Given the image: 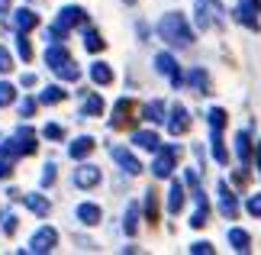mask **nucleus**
Segmentation results:
<instances>
[{"mask_svg":"<svg viewBox=\"0 0 261 255\" xmlns=\"http://www.w3.org/2000/svg\"><path fill=\"white\" fill-rule=\"evenodd\" d=\"M158 36H162L168 45H174V49H184V45L194 42V29H190L187 16L177 13V10H171V13L162 16V23H158Z\"/></svg>","mask_w":261,"mask_h":255,"instance_id":"f257e3e1","label":"nucleus"},{"mask_svg":"<svg viewBox=\"0 0 261 255\" xmlns=\"http://www.w3.org/2000/svg\"><path fill=\"white\" fill-rule=\"evenodd\" d=\"M58 246V233L52 226H42V229H36L33 233V239H29V252H39V255H45V252H52Z\"/></svg>","mask_w":261,"mask_h":255,"instance_id":"f03ea898","label":"nucleus"},{"mask_svg":"<svg viewBox=\"0 0 261 255\" xmlns=\"http://www.w3.org/2000/svg\"><path fill=\"white\" fill-rule=\"evenodd\" d=\"M110 155H113V161L126 171V175H142V161H139L129 149H123V146H110Z\"/></svg>","mask_w":261,"mask_h":255,"instance_id":"7ed1b4c3","label":"nucleus"},{"mask_svg":"<svg viewBox=\"0 0 261 255\" xmlns=\"http://www.w3.org/2000/svg\"><path fill=\"white\" fill-rule=\"evenodd\" d=\"M219 10L216 0H194V23L197 29H210L213 26V13Z\"/></svg>","mask_w":261,"mask_h":255,"instance_id":"20e7f679","label":"nucleus"},{"mask_svg":"<svg viewBox=\"0 0 261 255\" xmlns=\"http://www.w3.org/2000/svg\"><path fill=\"white\" fill-rule=\"evenodd\" d=\"M174 165H177V149L168 146L165 152H158V158H155V165H152V175L155 178H168L174 171Z\"/></svg>","mask_w":261,"mask_h":255,"instance_id":"39448f33","label":"nucleus"},{"mask_svg":"<svg viewBox=\"0 0 261 255\" xmlns=\"http://www.w3.org/2000/svg\"><path fill=\"white\" fill-rule=\"evenodd\" d=\"M155 68H158V75H165L174 87L180 84V68H177V62H174V55L158 52V55H155Z\"/></svg>","mask_w":261,"mask_h":255,"instance_id":"423d86ee","label":"nucleus"},{"mask_svg":"<svg viewBox=\"0 0 261 255\" xmlns=\"http://www.w3.org/2000/svg\"><path fill=\"white\" fill-rule=\"evenodd\" d=\"M10 142H13L16 155H29V152H36V132L29 126H19L13 136H10Z\"/></svg>","mask_w":261,"mask_h":255,"instance_id":"0eeeda50","label":"nucleus"},{"mask_svg":"<svg viewBox=\"0 0 261 255\" xmlns=\"http://www.w3.org/2000/svg\"><path fill=\"white\" fill-rule=\"evenodd\" d=\"M10 26H13L16 33H29V29L39 26V13H33L29 7H23V10H16V13H10Z\"/></svg>","mask_w":261,"mask_h":255,"instance_id":"6e6552de","label":"nucleus"},{"mask_svg":"<svg viewBox=\"0 0 261 255\" xmlns=\"http://www.w3.org/2000/svg\"><path fill=\"white\" fill-rule=\"evenodd\" d=\"M168 113H171V117L165 120V126H168V132H171V136H180V132H184V129L190 126V117H187V110L180 107V104H174L171 110H168Z\"/></svg>","mask_w":261,"mask_h":255,"instance_id":"1a4fd4ad","label":"nucleus"},{"mask_svg":"<svg viewBox=\"0 0 261 255\" xmlns=\"http://www.w3.org/2000/svg\"><path fill=\"white\" fill-rule=\"evenodd\" d=\"M58 26H65V29L87 26V10H81V7H65L62 13H58Z\"/></svg>","mask_w":261,"mask_h":255,"instance_id":"9d476101","label":"nucleus"},{"mask_svg":"<svg viewBox=\"0 0 261 255\" xmlns=\"http://www.w3.org/2000/svg\"><path fill=\"white\" fill-rule=\"evenodd\" d=\"M74 184L77 188H94V184H100V168L97 165H81L74 171Z\"/></svg>","mask_w":261,"mask_h":255,"instance_id":"9b49d317","label":"nucleus"},{"mask_svg":"<svg viewBox=\"0 0 261 255\" xmlns=\"http://www.w3.org/2000/svg\"><path fill=\"white\" fill-rule=\"evenodd\" d=\"M252 136H248L245 129H239L236 132V155H239V161H242V168L248 165V161H252Z\"/></svg>","mask_w":261,"mask_h":255,"instance_id":"f8f14e48","label":"nucleus"},{"mask_svg":"<svg viewBox=\"0 0 261 255\" xmlns=\"http://www.w3.org/2000/svg\"><path fill=\"white\" fill-rule=\"evenodd\" d=\"M158 132H152V129H139V132H133V146L136 149H145V152H158Z\"/></svg>","mask_w":261,"mask_h":255,"instance_id":"ddd939ff","label":"nucleus"},{"mask_svg":"<svg viewBox=\"0 0 261 255\" xmlns=\"http://www.w3.org/2000/svg\"><path fill=\"white\" fill-rule=\"evenodd\" d=\"M45 62H48V68H52V71H58L65 62H71V55H68V49H65V45H58V42H55V45H48Z\"/></svg>","mask_w":261,"mask_h":255,"instance_id":"4468645a","label":"nucleus"},{"mask_svg":"<svg viewBox=\"0 0 261 255\" xmlns=\"http://www.w3.org/2000/svg\"><path fill=\"white\" fill-rule=\"evenodd\" d=\"M94 152V136H77L71 146H68V155L71 158H87Z\"/></svg>","mask_w":261,"mask_h":255,"instance_id":"2eb2a0df","label":"nucleus"},{"mask_svg":"<svg viewBox=\"0 0 261 255\" xmlns=\"http://www.w3.org/2000/svg\"><path fill=\"white\" fill-rule=\"evenodd\" d=\"M258 10L252 7V4H245V0H239V7H236V19L239 23H245L248 29H258Z\"/></svg>","mask_w":261,"mask_h":255,"instance_id":"dca6fc26","label":"nucleus"},{"mask_svg":"<svg viewBox=\"0 0 261 255\" xmlns=\"http://www.w3.org/2000/svg\"><path fill=\"white\" fill-rule=\"evenodd\" d=\"M100 217H103V213H100L97 203H81V207H77V220H81L84 226H97Z\"/></svg>","mask_w":261,"mask_h":255,"instance_id":"f3484780","label":"nucleus"},{"mask_svg":"<svg viewBox=\"0 0 261 255\" xmlns=\"http://www.w3.org/2000/svg\"><path fill=\"white\" fill-rule=\"evenodd\" d=\"M90 78H94V84H113V68L107 62H94L90 65Z\"/></svg>","mask_w":261,"mask_h":255,"instance_id":"a211bd4d","label":"nucleus"},{"mask_svg":"<svg viewBox=\"0 0 261 255\" xmlns=\"http://www.w3.org/2000/svg\"><path fill=\"white\" fill-rule=\"evenodd\" d=\"M187 84H194L200 94H210V75L203 68H190V75H187Z\"/></svg>","mask_w":261,"mask_h":255,"instance_id":"6ab92c4d","label":"nucleus"},{"mask_svg":"<svg viewBox=\"0 0 261 255\" xmlns=\"http://www.w3.org/2000/svg\"><path fill=\"white\" fill-rule=\"evenodd\" d=\"M145 120L148 123H165V100H148L145 104Z\"/></svg>","mask_w":261,"mask_h":255,"instance_id":"aec40b11","label":"nucleus"},{"mask_svg":"<svg viewBox=\"0 0 261 255\" xmlns=\"http://www.w3.org/2000/svg\"><path fill=\"white\" fill-rule=\"evenodd\" d=\"M229 242H232L236 252H248V249H252V236H248L245 229H229Z\"/></svg>","mask_w":261,"mask_h":255,"instance_id":"412c9836","label":"nucleus"},{"mask_svg":"<svg viewBox=\"0 0 261 255\" xmlns=\"http://www.w3.org/2000/svg\"><path fill=\"white\" fill-rule=\"evenodd\" d=\"M180 207H184V188L171 184L168 188V213H180Z\"/></svg>","mask_w":261,"mask_h":255,"instance_id":"4be33fe9","label":"nucleus"},{"mask_svg":"<svg viewBox=\"0 0 261 255\" xmlns=\"http://www.w3.org/2000/svg\"><path fill=\"white\" fill-rule=\"evenodd\" d=\"M103 36H100L97 33V29H87L84 26V49H87V52H103Z\"/></svg>","mask_w":261,"mask_h":255,"instance_id":"5701e85b","label":"nucleus"},{"mask_svg":"<svg viewBox=\"0 0 261 255\" xmlns=\"http://www.w3.org/2000/svg\"><path fill=\"white\" fill-rule=\"evenodd\" d=\"M26 207L33 210V213H39V217H45V213L52 210V203H48L42 194H29V197H26Z\"/></svg>","mask_w":261,"mask_h":255,"instance_id":"b1692460","label":"nucleus"},{"mask_svg":"<svg viewBox=\"0 0 261 255\" xmlns=\"http://www.w3.org/2000/svg\"><path fill=\"white\" fill-rule=\"evenodd\" d=\"M103 113V100H100L97 94L84 97V107H81V117H100Z\"/></svg>","mask_w":261,"mask_h":255,"instance_id":"393cba45","label":"nucleus"},{"mask_svg":"<svg viewBox=\"0 0 261 255\" xmlns=\"http://www.w3.org/2000/svg\"><path fill=\"white\" fill-rule=\"evenodd\" d=\"M139 203H129V210H126V236H136V229H139Z\"/></svg>","mask_w":261,"mask_h":255,"instance_id":"a878e982","label":"nucleus"},{"mask_svg":"<svg viewBox=\"0 0 261 255\" xmlns=\"http://www.w3.org/2000/svg\"><path fill=\"white\" fill-rule=\"evenodd\" d=\"M16 100V87L10 81H0V107H10Z\"/></svg>","mask_w":261,"mask_h":255,"instance_id":"bb28decb","label":"nucleus"},{"mask_svg":"<svg viewBox=\"0 0 261 255\" xmlns=\"http://www.w3.org/2000/svg\"><path fill=\"white\" fill-rule=\"evenodd\" d=\"M223 126H226V110L223 107H213V110H210V129L223 132Z\"/></svg>","mask_w":261,"mask_h":255,"instance_id":"cd10ccee","label":"nucleus"},{"mask_svg":"<svg viewBox=\"0 0 261 255\" xmlns=\"http://www.w3.org/2000/svg\"><path fill=\"white\" fill-rule=\"evenodd\" d=\"M39 100H42V104H58V100H65V90L58 87V84H52V87L42 90V97H39Z\"/></svg>","mask_w":261,"mask_h":255,"instance_id":"c85d7f7f","label":"nucleus"},{"mask_svg":"<svg viewBox=\"0 0 261 255\" xmlns=\"http://www.w3.org/2000/svg\"><path fill=\"white\" fill-rule=\"evenodd\" d=\"M55 75H58V78H65V81H77V78H81V68H77L74 62H65L62 68L55 71Z\"/></svg>","mask_w":261,"mask_h":255,"instance_id":"c756f323","label":"nucleus"},{"mask_svg":"<svg viewBox=\"0 0 261 255\" xmlns=\"http://www.w3.org/2000/svg\"><path fill=\"white\" fill-rule=\"evenodd\" d=\"M219 200H223V210L229 213V217H232V213H236V200H232V194H229L226 184H219Z\"/></svg>","mask_w":261,"mask_h":255,"instance_id":"7c9ffc66","label":"nucleus"},{"mask_svg":"<svg viewBox=\"0 0 261 255\" xmlns=\"http://www.w3.org/2000/svg\"><path fill=\"white\" fill-rule=\"evenodd\" d=\"M213 158L219 161V165H226V158H229V155H226V149H223V139H219V132H216V129H213Z\"/></svg>","mask_w":261,"mask_h":255,"instance_id":"2f4dec72","label":"nucleus"},{"mask_svg":"<svg viewBox=\"0 0 261 255\" xmlns=\"http://www.w3.org/2000/svg\"><path fill=\"white\" fill-rule=\"evenodd\" d=\"M16 49H19V55H23L26 62H29V58H33V45H29L26 33H16Z\"/></svg>","mask_w":261,"mask_h":255,"instance_id":"473e14b6","label":"nucleus"},{"mask_svg":"<svg viewBox=\"0 0 261 255\" xmlns=\"http://www.w3.org/2000/svg\"><path fill=\"white\" fill-rule=\"evenodd\" d=\"M245 210L252 213V217H261V194H252V197L245 200Z\"/></svg>","mask_w":261,"mask_h":255,"instance_id":"72a5a7b5","label":"nucleus"},{"mask_svg":"<svg viewBox=\"0 0 261 255\" xmlns=\"http://www.w3.org/2000/svg\"><path fill=\"white\" fill-rule=\"evenodd\" d=\"M190 226H194V229H203L206 226V207H197V213L190 217Z\"/></svg>","mask_w":261,"mask_h":255,"instance_id":"f704fd0d","label":"nucleus"},{"mask_svg":"<svg viewBox=\"0 0 261 255\" xmlns=\"http://www.w3.org/2000/svg\"><path fill=\"white\" fill-rule=\"evenodd\" d=\"M42 132H45L48 139H65V126H58V123H48Z\"/></svg>","mask_w":261,"mask_h":255,"instance_id":"c9c22d12","label":"nucleus"},{"mask_svg":"<svg viewBox=\"0 0 261 255\" xmlns=\"http://www.w3.org/2000/svg\"><path fill=\"white\" fill-rule=\"evenodd\" d=\"M190 252H194V255H213V246L200 239V242H194V246H190Z\"/></svg>","mask_w":261,"mask_h":255,"instance_id":"e433bc0d","label":"nucleus"},{"mask_svg":"<svg viewBox=\"0 0 261 255\" xmlns=\"http://www.w3.org/2000/svg\"><path fill=\"white\" fill-rule=\"evenodd\" d=\"M19 113H23V117H33L36 113V97H26L23 104H19Z\"/></svg>","mask_w":261,"mask_h":255,"instance_id":"4c0bfd02","label":"nucleus"},{"mask_svg":"<svg viewBox=\"0 0 261 255\" xmlns=\"http://www.w3.org/2000/svg\"><path fill=\"white\" fill-rule=\"evenodd\" d=\"M10 171H13V158L0 155V178H10Z\"/></svg>","mask_w":261,"mask_h":255,"instance_id":"58836bf2","label":"nucleus"},{"mask_svg":"<svg viewBox=\"0 0 261 255\" xmlns=\"http://www.w3.org/2000/svg\"><path fill=\"white\" fill-rule=\"evenodd\" d=\"M184 181H187V184H190V191H197V188H200V175H197L194 168H187V175H184Z\"/></svg>","mask_w":261,"mask_h":255,"instance_id":"ea45409f","label":"nucleus"},{"mask_svg":"<svg viewBox=\"0 0 261 255\" xmlns=\"http://www.w3.org/2000/svg\"><path fill=\"white\" fill-rule=\"evenodd\" d=\"M10 68H13V58H10L7 49H0V71H10Z\"/></svg>","mask_w":261,"mask_h":255,"instance_id":"a19ab883","label":"nucleus"},{"mask_svg":"<svg viewBox=\"0 0 261 255\" xmlns=\"http://www.w3.org/2000/svg\"><path fill=\"white\" fill-rule=\"evenodd\" d=\"M55 181V165H45V171H42V188H48Z\"/></svg>","mask_w":261,"mask_h":255,"instance_id":"79ce46f5","label":"nucleus"},{"mask_svg":"<svg viewBox=\"0 0 261 255\" xmlns=\"http://www.w3.org/2000/svg\"><path fill=\"white\" fill-rule=\"evenodd\" d=\"M4 233H10V236L16 233V217H7V220H4Z\"/></svg>","mask_w":261,"mask_h":255,"instance_id":"37998d69","label":"nucleus"},{"mask_svg":"<svg viewBox=\"0 0 261 255\" xmlns=\"http://www.w3.org/2000/svg\"><path fill=\"white\" fill-rule=\"evenodd\" d=\"M145 210H148V217H155V197H152V194L145 197Z\"/></svg>","mask_w":261,"mask_h":255,"instance_id":"c03bdc74","label":"nucleus"},{"mask_svg":"<svg viewBox=\"0 0 261 255\" xmlns=\"http://www.w3.org/2000/svg\"><path fill=\"white\" fill-rule=\"evenodd\" d=\"M36 84V75H23V87H33Z\"/></svg>","mask_w":261,"mask_h":255,"instance_id":"a18cd8bd","label":"nucleus"},{"mask_svg":"<svg viewBox=\"0 0 261 255\" xmlns=\"http://www.w3.org/2000/svg\"><path fill=\"white\" fill-rule=\"evenodd\" d=\"M10 7H13V0H0V13H10Z\"/></svg>","mask_w":261,"mask_h":255,"instance_id":"49530a36","label":"nucleus"},{"mask_svg":"<svg viewBox=\"0 0 261 255\" xmlns=\"http://www.w3.org/2000/svg\"><path fill=\"white\" fill-rule=\"evenodd\" d=\"M252 155H255V161H258V175H261V146H258V149L252 152Z\"/></svg>","mask_w":261,"mask_h":255,"instance_id":"de8ad7c7","label":"nucleus"},{"mask_svg":"<svg viewBox=\"0 0 261 255\" xmlns=\"http://www.w3.org/2000/svg\"><path fill=\"white\" fill-rule=\"evenodd\" d=\"M123 4H136V0H123Z\"/></svg>","mask_w":261,"mask_h":255,"instance_id":"09e8293b","label":"nucleus"}]
</instances>
